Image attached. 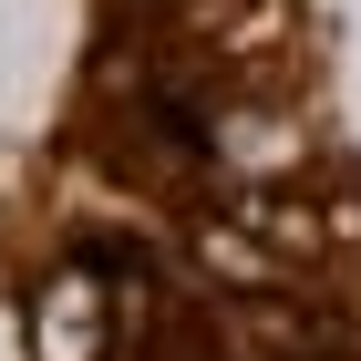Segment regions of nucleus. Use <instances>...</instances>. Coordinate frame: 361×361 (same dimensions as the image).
<instances>
[{
    "instance_id": "f257e3e1",
    "label": "nucleus",
    "mask_w": 361,
    "mask_h": 361,
    "mask_svg": "<svg viewBox=\"0 0 361 361\" xmlns=\"http://www.w3.org/2000/svg\"><path fill=\"white\" fill-rule=\"evenodd\" d=\"M217 155L238 176H289V166H310V135H300V114H227Z\"/></svg>"
},
{
    "instance_id": "f03ea898",
    "label": "nucleus",
    "mask_w": 361,
    "mask_h": 361,
    "mask_svg": "<svg viewBox=\"0 0 361 361\" xmlns=\"http://www.w3.org/2000/svg\"><path fill=\"white\" fill-rule=\"evenodd\" d=\"M42 351H52V361H93V279H62V289H52Z\"/></svg>"
},
{
    "instance_id": "7ed1b4c3",
    "label": "nucleus",
    "mask_w": 361,
    "mask_h": 361,
    "mask_svg": "<svg viewBox=\"0 0 361 361\" xmlns=\"http://www.w3.org/2000/svg\"><path fill=\"white\" fill-rule=\"evenodd\" d=\"M258 238H269V248H289V258H310V248H320V217H310V207H279V196H269V207H258Z\"/></svg>"
}]
</instances>
